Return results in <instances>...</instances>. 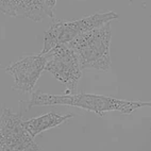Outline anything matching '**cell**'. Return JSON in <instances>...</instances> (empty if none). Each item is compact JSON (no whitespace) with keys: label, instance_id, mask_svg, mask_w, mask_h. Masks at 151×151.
Instances as JSON below:
<instances>
[{"label":"cell","instance_id":"cell-9","mask_svg":"<svg viewBox=\"0 0 151 151\" xmlns=\"http://www.w3.org/2000/svg\"><path fill=\"white\" fill-rule=\"evenodd\" d=\"M46 2L47 8L54 14V8H55V3H57V0H45Z\"/></svg>","mask_w":151,"mask_h":151},{"label":"cell","instance_id":"cell-3","mask_svg":"<svg viewBox=\"0 0 151 151\" xmlns=\"http://www.w3.org/2000/svg\"><path fill=\"white\" fill-rule=\"evenodd\" d=\"M118 18V14L113 11L98 12L78 20H55L44 34V47L42 54H46L54 47L66 45L81 33L98 28L106 22Z\"/></svg>","mask_w":151,"mask_h":151},{"label":"cell","instance_id":"cell-4","mask_svg":"<svg viewBox=\"0 0 151 151\" xmlns=\"http://www.w3.org/2000/svg\"><path fill=\"white\" fill-rule=\"evenodd\" d=\"M44 55L47 58L45 70L66 86V94H73L82 77V68L73 49L59 45Z\"/></svg>","mask_w":151,"mask_h":151},{"label":"cell","instance_id":"cell-7","mask_svg":"<svg viewBox=\"0 0 151 151\" xmlns=\"http://www.w3.org/2000/svg\"><path fill=\"white\" fill-rule=\"evenodd\" d=\"M73 114L62 115V114H58L52 112V113L41 115V116L34 117V118L28 119V120H24L22 124H24V129L27 130V132L34 138L40 133L44 132L46 130L58 127V126H60V124H62L63 122H66L67 119L73 118Z\"/></svg>","mask_w":151,"mask_h":151},{"label":"cell","instance_id":"cell-5","mask_svg":"<svg viewBox=\"0 0 151 151\" xmlns=\"http://www.w3.org/2000/svg\"><path fill=\"white\" fill-rule=\"evenodd\" d=\"M20 114L2 108L0 115V151H38L40 147L22 124Z\"/></svg>","mask_w":151,"mask_h":151},{"label":"cell","instance_id":"cell-8","mask_svg":"<svg viewBox=\"0 0 151 151\" xmlns=\"http://www.w3.org/2000/svg\"><path fill=\"white\" fill-rule=\"evenodd\" d=\"M0 12L4 15L24 18L22 0H0Z\"/></svg>","mask_w":151,"mask_h":151},{"label":"cell","instance_id":"cell-1","mask_svg":"<svg viewBox=\"0 0 151 151\" xmlns=\"http://www.w3.org/2000/svg\"><path fill=\"white\" fill-rule=\"evenodd\" d=\"M47 105H68L83 110L91 111L102 117L105 112H119L130 115L142 108H151V101L140 100H124L102 95L80 93V94L50 95L40 91L32 94L28 101L26 110L32 106H47Z\"/></svg>","mask_w":151,"mask_h":151},{"label":"cell","instance_id":"cell-2","mask_svg":"<svg viewBox=\"0 0 151 151\" xmlns=\"http://www.w3.org/2000/svg\"><path fill=\"white\" fill-rule=\"evenodd\" d=\"M111 22L81 33L66 44L73 50L82 69L111 70Z\"/></svg>","mask_w":151,"mask_h":151},{"label":"cell","instance_id":"cell-6","mask_svg":"<svg viewBox=\"0 0 151 151\" xmlns=\"http://www.w3.org/2000/svg\"><path fill=\"white\" fill-rule=\"evenodd\" d=\"M47 58L44 54L26 55L16 62L4 67L6 73L14 78L13 89L22 93H31L45 70Z\"/></svg>","mask_w":151,"mask_h":151}]
</instances>
